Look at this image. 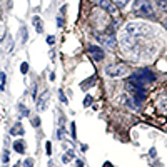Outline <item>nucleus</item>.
Returning <instances> with one entry per match:
<instances>
[{"mask_svg":"<svg viewBox=\"0 0 167 167\" xmlns=\"http://www.w3.org/2000/svg\"><path fill=\"white\" fill-rule=\"evenodd\" d=\"M49 99H50V92H49V90H44V92L40 94L39 100H37V109H39V110H45L47 104H49Z\"/></svg>","mask_w":167,"mask_h":167,"instance_id":"8","label":"nucleus"},{"mask_svg":"<svg viewBox=\"0 0 167 167\" xmlns=\"http://www.w3.org/2000/svg\"><path fill=\"white\" fill-rule=\"evenodd\" d=\"M129 107L132 110H139V100H129Z\"/></svg>","mask_w":167,"mask_h":167,"instance_id":"16","label":"nucleus"},{"mask_svg":"<svg viewBox=\"0 0 167 167\" xmlns=\"http://www.w3.org/2000/svg\"><path fill=\"white\" fill-rule=\"evenodd\" d=\"M129 72V67L125 64H112V65L105 67V73L109 77H122Z\"/></svg>","mask_w":167,"mask_h":167,"instance_id":"4","label":"nucleus"},{"mask_svg":"<svg viewBox=\"0 0 167 167\" xmlns=\"http://www.w3.org/2000/svg\"><path fill=\"white\" fill-rule=\"evenodd\" d=\"M64 137H65V130H64V129H60L59 132H57V139H64Z\"/></svg>","mask_w":167,"mask_h":167,"instance_id":"25","label":"nucleus"},{"mask_svg":"<svg viewBox=\"0 0 167 167\" xmlns=\"http://www.w3.org/2000/svg\"><path fill=\"white\" fill-rule=\"evenodd\" d=\"M89 53H90V57H92L94 60H102L104 59V50L100 49V47H97V45H90L89 47Z\"/></svg>","mask_w":167,"mask_h":167,"instance_id":"9","label":"nucleus"},{"mask_svg":"<svg viewBox=\"0 0 167 167\" xmlns=\"http://www.w3.org/2000/svg\"><path fill=\"white\" fill-rule=\"evenodd\" d=\"M70 135H72L73 139L77 137V134H75V122H72V124H70Z\"/></svg>","mask_w":167,"mask_h":167,"instance_id":"21","label":"nucleus"},{"mask_svg":"<svg viewBox=\"0 0 167 167\" xmlns=\"http://www.w3.org/2000/svg\"><path fill=\"white\" fill-rule=\"evenodd\" d=\"M160 107L164 109V112H167V99L166 100H160V102H159V109H160Z\"/></svg>","mask_w":167,"mask_h":167,"instance_id":"22","label":"nucleus"},{"mask_svg":"<svg viewBox=\"0 0 167 167\" xmlns=\"http://www.w3.org/2000/svg\"><path fill=\"white\" fill-rule=\"evenodd\" d=\"M33 25H35V30L39 33L44 30V24H42V20H40L39 17H33Z\"/></svg>","mask_w":167,"mask_h":167,"instance_id":"12","label":"nucleus"},{"mask_svg":"<svg viewBox=\"0 0 167 167\" xmlns=\"http://www.w3.org/2000/svg\"><path fill=\"white\" fill-rule=\"evenodd\" d=\"M92 84H95V75H94V77H90L87 82H84V84H82V89H89Z\"/></svg>","mask_w":167,"mask_h":167,"instance_id":"14","label":"nucleus"},{"mask_svg":"<svg viewBox=\"0 0 167 167\" xmlns=\"http://www.w3.org/2000/svg\"><path fill=\"white\" fill-rule=\"evenodd\" d=\"M72 159H73V152H72V149H70V150H69L67 154H64V157H62V162L69 164V162H70Z\"/></svg>","mask_w":167,"mask_h":167,"instance_id":"13","label":"nucleus"},{"mask_svg":"<svg viewBox=\"0 0 167 167\" xmlns=\"http://www.w3.org/2000/svg\"><path fill=\"white\" fill-rule=\"evenodd\" d=\"M53 40H55V39H53L52 35H49V37H47V44H49V45H52V44H53Z\"/></svg>","mask_w":167,"mask_h":167,"instance_id":"30","label":"nucleus"},{"mask_svg":"<svg viewBox=\"0 0 167 167\" xmlns=\"http://www.w3.org/2000/svg\"><path fill=\"white\" fill-rule=\"evenodd\" d=\"M15 167H19V166H15Z\"/></svg>","mask_w":167,"mask_h":167,"instance_id":"35","label":"nucleus"},{"mask_svg":"<svg viewBox=\"0 0 167 167\" xmlns=\"http://www.w3.org/2000/svg\"><path fill=\"white\" fill-rule=\"evenodd\" d=\"M20 72H22V73H27V72H28V64H27V62H24V64L20 65Z\"/></svg>","mask_w":167,"mask_h":167,"instance_id":"19","label":"nucleus"},{"mask_svg":"<svg viewBox=\"0 0 167 167\" xmlns=\"http://www.w3.org/2000/svg\"><path fill=\"white\" fill-rule=\"evenodd\" d=\"M13 150L19 154H24L25 152V146H24V142L22 140H17V142H13Z\"/></svg>","mask_w":167,"mask_h":167,"instance_id":"11","label":"nucleus"},{"mask_svg":"<svg viewBox=\"0 0 167 167\" xmlns=\"http://www.w3.org/2000/svg\"><path fill=\"white\" fill-rule=\"evenodd\" d=\"M114 2H115V5L120 7V8H122V7H125L127 3H129V0H114Z\"/></svg>","mask_w":167,"mask_h":167,"instance_id":"18","label":"nucleus"},{"mask_svg":"<svg viewBox=\"0 0 167 167\" xmlns=\"http://www.w3.org/2000/svg\"><path fill=\"white\" fill-rule=\"evenodd\" d=\"M10 134H12V135H22V134H24V127H22V124H20V122H17V124L12 127Z\"/></svg>","mask_w":167,"mask_h":167,"instance_id":"10","label":"nucleus"},{"mask_svg":"<svg viewBox=\"0 0 167 167\" xmlns=\"http://www.w3.org/2000/svg\"><path fill=\"white\" fill-rule=\"evenodd\" d=\"M57 24H59V27H62V25H64V19L59 17V19H57Z\"/></svg>","mask_w":167,"mask_h":167,"instance_id":"31","label":"nucleus"},{"mask_svg":"<svg viewBox=\"0 0 167 167\" xmlns=\"http://www.w3.org/2000/svg\"><path fill=\"white\" fill-rule=\"evenodd\" d=\"M135 80H139L140 84H150V82H154L155 80V75H154L149 69H139V70H135L134 72V75H132Z\"/></svg>","mask_w":167,"mask_h":167,"instance_id":"3","label":"nucleus"},{"mask_svg":"<svg viewBox=\"0 0 167 167\" xmlns=\"http://www.w3.org/2000/svg\"><path fill=\"white\" fill-rule=\"evenodd\" d=\"M155 3L160 10H167V0H155Z\"/></svg>","mask_w":167,"mask_h":167,"instance_id":"15","label":"nucleus"},{"mask_svg":"<svg viewBox=\"0 0 167 167\" xmlns=\"http://www.w3.org/2000/svg\"><path fill=\"white\" fill-rule=\"evenodd\" d=\"M59 97H60V100H62L64 104H67V97H65V95H64V92H62V90H60V92H59Z\"/></svg>","mask_w":167,"mask_h":167,"instance_id":"27","label":"nucleus"},{"mask_svg":"<svg viewBox=\"0 0 167 167\" xmlns=\"http://www.w3.org/2000/svg\"><path fill=\"white\" fill-rule=\"evenodd\" d=\"M90 104H92V97H90V95H87V97H85V100H84V105H85V107H89Z\"/></svg>","mask_w":167,"mask_h":167,"instance_id":"24","label":"nucleus"},{"mask_svg":"<svg viewBox=\"0 0 167 167\" xmlns=\"http://www.w3.org/2000/svg\"><path fill=\"white\" fill-rule=\"evenodd\" d=\"M39 124H40V122H39V117H33V119H32V125H33V127H39Z\"/></svg>","mask_w":167,"mask_h":167,"instance_id":"28","label":"nucleus"},{"mask_svg":"<svg viewBox=\"0 0 167 167\" xmlns=\"http://www.w3.org/2000/svg\"><path fill=\"white\" fill-rule=\"evenodd\" d=\"M24 167H33V159H25L24 160Z\"/></svg>","mask_w":167,"mask_h":167,"instance_id":"20","label":"nucleus"},{"mask_svg":"<svg viewBox=\"0 0 167 167\" xmlns=\"http://www.w3.org/2000/svg\"><path fill=\"white\" fill-rule=\"evenodd\" d=\"M45 147H47V154H50V152H52V144H50V142H47V144H45Z\"/></svg>","mask_w":167,"mask_h":167,"instance_id":"29","label":"nucleus"},{"mask_svg":"<svg viewBox=\"0 0 167 167\" xmlns=\"http://www.w3.org/2000/svg\"><path fill=\"white\" fill-rule=\"evenodd\" d=\"M20 33H22V42H27V39H28V33L25 32V28H22V30H20Z\"/></svg>","mask_w":167,"mask_h":167,"instance_id":"23","label":"nucleus"},{"mask_svg":"<svg viewBox=\"0 0 167 167\" xmlns=\"http://www.w3.org/2000/svg\"><path fill=\"white\" fill-rule=\"evenodd\" d=\"M146 32H147V27L144 25V24L132 22V24H129V25L125 27V33H127V35H130V37L139 35V33H146Z\"/></svg>","mask_w":167,"mask_h":167,"instance_id":"5","label":"nucleus"},{"mask_svg":"<svg viewBox=\"0 0 167 167\" xmlns=\"http://www.w3.org/2000/svg\"><path fill=\"white\" fill-rule=\"evenodd\" d=\"M2 162H3V164H7V162H8V152H3V155H2Z\"/></svg>","mask_w":167,"mask_h":167,"instance_id":"26","label":"nucleus"},{"mask_svg":"<svg viewBox=\"0 0 167 167\" xmlns=\"http://www.w3.org/2000/svg\"><path fill=\"white\" fill-rule=\"evenodd\" d=\"M77 167H84V162H82V160H77Z\"/></svg>","mask_w":167,"mask_h":167,"instance_id":"32","label":"nucleus"},{"mask_svg":"<svg viewBox=\"0 0 167 167\" xmlns=\"http://www.w3.org/2000/svg\"><path fill=\"white\" fill-rule=\"evenodd\" d=\"M127 90L134 95V99L139 100V102H142V100L146 99V85L144 84H140L139 80H135L134 77H130V79L127 80Z\"/></svg>","mask_w":167,"mask_h":167,"instance_id":"2","label":"nucleus"},{"mask_svg":"<svg viewBox=\"0 0 167 167\" xmlns=\"http://www.w3.org/2000/svg\"><path fill=\"white\" fill-rule=\"evenodd\" d=\"M95 2H97V5H99V7H102L104 10H107V12L110 13L112 17H115V15L119 13V10H117V7L114 5V3L110 2V0H95Z\"/></svg>","mask_w":167,"mask_h":167,"instance_id":"7","label":"nucleus"},{"mask_svg":"<svg viewBox=\"0 0 167 167\" xmlns=\"http://www.w3.org/2000/svg\"><path fill=\"white\" fill-rule=\"evenodd\" d=\"M132 13L137 17H154V10H152V3L150 0H135L132 5Z\"/></svg>","mask_w":167,"mask_h":167,"instance_id":"1","label":"nucleus"},{"mask_svg":"<svg viewBox=\"0 0 167 167\" xmlns=\"http://www.w3.org/2000/svg\"><path fill=\"white\" fill-rule=\"evenodd\" d=\"M97 40H99L102 45H107L109 49H114L115 47V37H114V33L112 32H109V33H104V35H100V33H97Z\"/></svg>","mask_w":167,"mask_h":167,"instance_id":"6","label":"nucleus"},{"mask_svg":"<svg viewBox=\"0 0 167 167\" xmlns=\"http://www.w3.org/2000/svg\"><path fill=\"white\" fill-rule=\"evenodd\" d=\"M149 154H150V155H152V157H154V155H155V154H157V152H155V149H150V152H149Z\"/></svg>","mask_w":167,"mask_h":167,"instance_id":"33","label":"nucleus"},{"mask_svg":"<svg viewBox=\"0 0 167 167\" xmlns=\"http://www.w3.org/2000/svg\"><path fill=\"white\" fill-rule=\"evenodd\" d=\"M102 167H114V166H112V164H110V162H105V164H104V166H102Z\"/></svg>","mask_w":167,"mask_h":167,"instance_id":"34","label":"nucleus"},{"mask_svg":"<svg viewBox=\"0 0 167 167\" xmlns=\"http://www.w3.org/2000/svg\"><path fill=\"white\" fill-rule=\"evenodd\" d=\"M0 89L2 90L5 89V72H2V70H0Z\"/></svg>","mask_w":167,"mask_h":167,"instance_id":"17","label":"nucleus"}]
</instances>
